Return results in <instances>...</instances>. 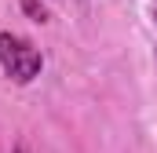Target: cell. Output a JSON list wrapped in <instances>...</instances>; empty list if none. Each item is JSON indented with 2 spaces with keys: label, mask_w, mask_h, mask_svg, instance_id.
<instances>
[{
  "label": "cell",
  "mask_w": 157,
  "mask_h": 153,
  "mask_svg": "<svg viewBox=\"0 0 157 153\" xmlns=\"http://www.w3.org/2000/svg\"><path fill=\"white\" fill-rule=\"evenodd\" d=\"M0 69L11 76L15 84H29L33 76H40L44 58L40 51L18 33H0Z\"/></svg>",
  "instance_id": "obj_1"
},
{
  "label": "cell",
  "mask_w": 157,
  "mask_h": 153,
  "mask_svg": "<svg viewBox=\"0 0 157 153\" xmlns=\"http://www.w3.org/2000/svg\"><path fill=\"white\" fill-rule=\"evenodd\" d=\"M22 11H26L33 22H48V7H44L40 0H22Z\"/></svg>",
  "instance_id": "obj_2"
},
{
  "label": "cell",
  "mask_w": 157,
  "mask_h": 153,
  "mask_svg": "<svg viewBox=\"0 0 157 153\" xmlns=\"http://www.w3.org/2000/svg\"><path fill=\"white\" fill-rule=\"evenodd\" d=\"M11 153H29V146H15V150H11Z\"/></svg>",
  "instance_id": "obj_3"
}]
</instances>
